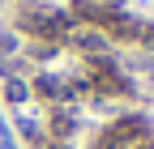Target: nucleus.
I'll use <instances>...</instances> for the list:
<instances>
[{"mask_svg": "<svg viewBox=\"0 0 154 149\" xmlns=\"http://www.w3.org/2000/svg\"><path fill=\"white\" fill-rule=\"evenodd\" d=\"M5 94H9V102H22V98H26V85H22V81H9Z\"/></svg>", "mask_w": 154, "mask_h": 149, "instance_id": "obj_1", "label": "nucleus"}, {"mask_svg": "<svg viewBox=\"0 0 154 149\" xmlns=\"http://www.w3.org/2000/svg\"><path fill=\"white\" fill-rule=\"evenodd\" d=\"M13 51H17V34L5 30V34H0V55H13Z\"/></svg>", "mask_w": 154, "mask_h": 149, "instance_id": "obj_2", "label": "nucleus"}]
</instances>
